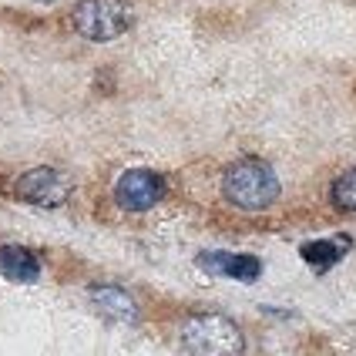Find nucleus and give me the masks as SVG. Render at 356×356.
<instances>
[{
	"label": "nucleus",
	"instance_id": "nucleus-1",
	"mask_svg": "<svg viewBox=\"0 0 356 356\" xmlns=\"http://www.w3.org/2000/svg\"><path fill=\"white\" fill-rule=\"evenodd\" d=\"M222 195L236 209L245 212H262L279 198V175L273 165L262 159H238L225 168L222 178Z\"/></svg>",
	"mask_w": 356,
	"mask_h": 356
},
{
	"label": "nucleus",
	"instance_id": "nucleus-2",
	"mask_svg": "<svg viewBox=\"0 0 356 356\" xmlns=\"http://www.w3.org/2000/svg\"><path fill=\"white\" fill-rule=\"evenodd\" d=\"M181 346L192 356H242L245 337L236 326V319L222 313H195L181 323Z\"/></svg>",
	"mask_w": 356,
	"mask_h": 356
},
{
	"label": "nucleus",
	"instance_id": "nucleus-3",
	"mask_svg": "<svg viewBox=\"0 0 356 356\" xmlns=\"http://www.w3.org/2000/svg\"><path fill=\"white\" fill-rule=\"evenodd\" d=\"M71 20H74V31L81 38L104 44V40L121 38L131 27L135 14H131L128 0H81Z\"/></svg>",
	"mask_w": 356,
	"mask_h": 356
},
{
	"label": "nucleus",
	"instance_id": "nucleus-4",
	"mask_svg": "<svg viewBox=\"0 0 356 356\" xmlns=\"http://www.w3.org/2000/svg\"><path fill=\"white\" fill-rule=\"evenodd\" d=\"M115 198L128 212H148L165 198V178L159 172H152V168H131V172H124L118 178Z\"/></svg>",
	"mask_w": 356,
	"mask_h": 356
},
{
	"label": "nucleus",
	"instance_id": "nucleus-5",
	"mask_svg": "<svg viewBox=\"0 0 356 356\" xmlns=\"http://www.w3.org/2000/svg\"><path fill=\"white\" fill-rule=\"evenodd\" d=\"M17 195L38 209H58L71 195V181L58 168H31L17 178Z\"/></svg>",
	"mask_w": 356,
	"mask_h": 356
},
{
	"label": "nucleus",
	"instance_id": "nucleus-6",
	"mask_svg": "<svg viewBox=\"0 0 356 356\" xmlns=\"http://www.w3.org/2000/svg\"><path fill=\"white\" fill-rule=\"evenodd\" d=\"M198 266L212 276H225V279H238V282H252L262 273V262L249 252H202Z\"/></svg>",
	"mask_w": 356,
	"mask_h": 356
},
{
	"label": "nucleus",
	"instance_id": "nucleus-7",
	"mask_svg": "<svg viewBox=\"0 0 356 356\" xmlns=\"http://www.w3.org/2000/svg\"><path fill=\"white\" fill-rule=\"evenodd\" d=\"M88 296H91V306L101 316L115 319V323H138V302L121 286H91Z\"/></svg>",
	"mask_w": 356,
	"mask_h": 356
},
{
	"label": "nucleus",
	"instance_id": "nucleus-8",
	"mask_svg": "<svg viewBox=\"0 0 356 356\" xmlns=\"http://www.w3.org/2000/svg\"><path fill=\"white\" fill-rule=\"evenodd\" d=\"M0 273L10 282H38L40 259L24 245H0Z\"/></svg>",
	"mask_w": 356,
	"mask_h": 356
},
{
	"label": "nucleus",
	"instance_id": "nucleus-9",
	"mask_svg": "<svg viewBox=\"0 0 356 356\" xmlns=\"http://www.w3.org/2000/svg\"><path fill=\"white\" fill-rule=\"evenodd\" d=\"M350 252V236H337V238H313L299 249V256L306 259V266H313L316 273H326L330 266H337L339 259Z\"/></svg>",
	"mask_w": 356,
	"mask_h": 356
},
{
	"label": "nucleus",
	"instance_id": "nucleus-10",
	"mask_svg": "<svg viewBox=\"0 0 356 356\" xmlns=\"http://www.w3.org/2000/svg\"><path fill=\"white\" fill-rule=\"evenodd\" d=\"M330 198H333V205H337V209H343V212H356V168L343 172V175L333 181Z\"/></svg>",
	"mask_w": 356,
	"mask_h": 356
}]
</instances>
